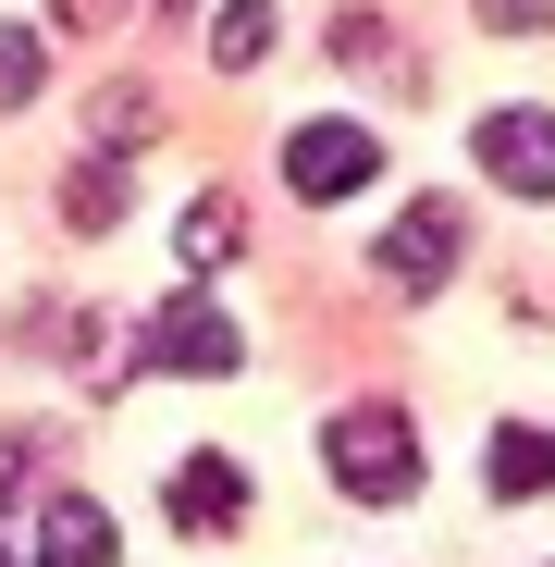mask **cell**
Masks as SVG:
<instances>
[{
  "label": "cell",
  "mask_w": 555,
  "mask_h": 567,
  "mask_svg": "<svg viewBox=\"0 0 555 567\" xmlns=\"http://www.w3.org/2000/svg\"><path fill=\"white\" fill-rule=\"evenodd\" d=\"M38 567H124V543H112V518L86 494H50L38 506Z\"/></svg>",
  "instance_id": "6"
},
{
  "label": "cell",
  "mask_w": 555,
  "mask_h": 567,
  "mask_svg": "<svg viewBox=\"0 0 555 567\" xmlns=\"http://www.w3.org/2000/svg\"><path fill=\"white\" fill-rule=\"evenodd\" d=\"M0 567H13V555H0Z\"/></svg>",
  "instance_id": "14"
},
{
  "label": "cell",
  "mask_w": 555,
  "mask_h": 567,
  "mask_svg": "<svg viewBox=\"0 0 555 567\" xmlns=\"http://www.w3.org/2000/svg\"><path fill=\"white\" fill-rule=\"evenodd\" d=\"M100 136H112V148H148V100H124V86H112V100H100Z\"/></svg>",
  "instance_id": "13"
},
{
  "label": "cell",
  "mask_w": 555,
  "mask_h": 567,
  "mask_svg": "<svg viewBox=\"0 0 555 567\" xmlns=\"http://www.w3.org/2000/svg\"><path fill=\"white\" fill-rule=\"evenodd\" d=\"M370 271H383L395 297H432V284L456 271V210H444V198H420V210H395V235L370 247Z\"/></svg>",
  "instance_id": "4"
},
{
  "label": "cell",
  "mask_w": 555,
  "mask_h": 567,
  "mask_svg": "<svg viewBox=\"0 0 555 567\" xmlns=\"http://www.w3.org/2000/svg\"><path fill=\"white\" fill-rule=\"evenodd\" d=\"M247 518V468L235 456H185L173 468V530H235Z\"/></svg>",
  "instance_id": "7"
},
{
  "label": "cell",
  "mask_w": 555,
  "mask_h": 567,
  "mask_svg": "<svg viewBox=\"0 0 555 567\" xmlns=\"http://www.w3.org/2000/svg\"><path fill=\"white\" fill-rule=\"evenodd\" d=\"M247 247V223H235V198H185V223H173V259L185 271H223Z\"/></svg>",
  "instance_id": "9"
},
{
  "label": "cell",
  "mask_w": 555,
  "mask_h": 567,
  "mask_svg": "<svg viewBox=\"0 0 555 567\" xmlns=\"http://www.w3.org/2000/svg\"><path fill=\"white\" fill-rule=\"evenodd\" d=\"M482 482H494V506H531V494H555V432L506 420V432H494V456H482Z\"/></svg>",
  "instance_id": "8"
},
{
  "label": "cell",
  "mask_w": 555,
  "mask_h": 567,
  "mask_svg": "<svg viewBox=\"0 0 555 567\" xmlns=\"http://www.w3.org/2000/svg\"><path fill=\"white\" fill-rule=\"evenodd\" d=\"M247 346H235V309H210V297H173L161 321H136V346H124V370H235Z\"/></svg>",
  "instance_id": "2"
},
{
  "label": "cell",
  "mask_w": 555,
  "mask_h": 567,
  "mask_svg": "<svg viewBox=\"0 0 555 567\" xmlns=\"http://www.w3.org/2000/svg\"><path fill=\"white\" fill-rule=\"evenodd\" d=\"M38 74H50L38 25H0V112H25V100H38Z\"/></svg>",
  "instance_id": "11"
},
{
  "label": "cell",
  "mask_w": 555,
  "mask_h": 567,
  "mask_svg": "<svg viewBox=\"0 0 555 567\" xmlns=\"http://www.w3.org/2000/svg\"><path fill=\"white\" fill-rule=\"evenodd\" d=\"M321 468L346 482V506H408V494H420V432H408V408H333V420H321Z\"/></svg>",
  "instance_id": "1"
},
{
  "label": "cell",
  "mask_w": 555,
  "mask_h": 567,
  "mask_svg": "<svg viewBox=\"0 0 555 567\" xmlns=\"http://www.w3.org/2000/svg\"><path fill=\"white\" fill-rule=\"evenodd\" d=\"M259 50H271V25H259V13H223V25H210V62H223V74H247Z\"/></svg>",
  "instance_id": "12"
},
{
  "label": "cell",
  "mask_w": 555,
  "mask_h": 567,
  "mask_svg": "<svg viewBox=\"0 0 555 567\" xmlns=\"http://www.w3.org/2000/svg\"><path fill=\"white\" fill-rule=\"evenodd\" d=\"M482 173L518 198H555V112H482Z\"/></svg>",
  "instance_id": "5"
},
{
  "label": "cell",
  "mask_w": 555,
  "mask_h": 567,
  "mask_svg": "<svg viewBox=\"0 0 555 567\" xmlns=\"http://www.w3.org/2000/svg\"><path fill=\"white\" fill-rule=\"evenodd\" d=\"M62 223H74V235H112V223H124V173H112V161H86V173L62 185Z\"/></svg>",
  "instance_id": "10"
},
{
  "label": "cell",
  "mask_w": 555,
  "mask_h": 567,
  "mask_svg": "<svg viewBox=\"0 0 555 567\" xmlns=\"http://www.w3.org/2000/svg\"><path fill=\"white\" fill-rule=\"evenodd\" d=\"M370 173H383L370 124H297V136H285V185H297V198H358Z\"/></svg>",
  "instance_id": "3"
}]
</instances>
